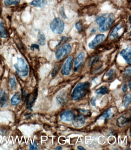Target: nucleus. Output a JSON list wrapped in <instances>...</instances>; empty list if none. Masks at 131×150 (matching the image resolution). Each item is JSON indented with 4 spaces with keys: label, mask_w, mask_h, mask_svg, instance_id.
<instances>
[{
    "label": "nucleus",
    "mask_w": 131,
    "mask_h": 150,
    "mask_svg": "<svg viewBox=\"0 0 131 150\" xmlns=\"http://www.w3.org/2000/svg\"><path fill=\"white\" fill-rule=\"evenodd\" d=\"M115 20V16L112 13H106L99 16L96 19L99 25V30L101 32L109 30Z\"/></svg>",
    "instance_id": "f257e3e1"
},
{
    "label": "nucleus",
    "mask_w": 131,
    "mask_h": 150,
    "mask_svg": "<svg viewBox=\"0 0 131 150\" xmlns=\"http://www.w3.org/2000/svg\"><path fill=\"white\" fill-rule=\"evenodd\" d=\"M90 87V84L88 82L77 84L72 91V97L74 100L77 101L84 97L88 93Z\"/></svg>",
    "instance_id": "f03ea898"
},
{
    "label": "nucleus",
    "mask_w": 131,
    "mask_h": 150,
    "mask_svg": "<svg viewBox=\"0 0 131 150\" xmlns=\"http://www.w3.org/2000/svg\"><path fill=\"white\" fill-rule=\"evenodd\" d=\"M17 74L22 77L27 76L29 73L27 64L22 58H18V62L14 65Z\"/></svg>",
    "instance_id": "7ed1b4c3"
},
{
    "label": "nucleus",
    "mask_w": 131,
    "mask_h": 150,
    "mask_svg": "<svg viewBox=\"0 0 131 150\" xmlns=\"http://www.w3.org/2000/svg\"><path fill=\"white\" fill-rule=\"evenodd\" d=\"M50 27L54 33L61 34L64 31V23L60 18H55L50 23Z\"/></svg>",
    "instance_id": "20e7f679"
},
{
    "label": "nucleus",
    "mask_w": 131,
    "mask_h": 150,
    "mask_svg": "<svg viewBox=\"0 0 131 150\" xmlns=\"http://www.w3.org/2000/svg\"><path fill=\"white\" fill-rule=\"evenodd\" d=\"M38 96V89H36L31 93L28 94H24L23 95L24 99L25 100V102L27 108V109L32 110L33 106L34 104L35 101Z\"/></svg>",
    "instance_id": "39448f33"
},
{
    "label": "nucleus",
    "mask_w": 131,
    "mask_h": 150,
    "mask_svg": "<svg viewBox=\"0 0 131 150\" xmlns=\"http://www.w3.org/2000/svg\"><path fill=\"white\" fill-rule=\"evenodd\" d=\"M71 47L69 44H65L56 51L55 57L58 60H62L71 52Z\"/></svg>",
    "instance_id": "423d86ee"
},
{
    "label": "nucleus",
    "mask_w": 131,
    "mask_h": 150,
    "mask_svg": "<svg viewBox=\"0 0 131 150\" xmlns=\"http://www.w3.org/2000/svg\"><path fill=\"white\" fill-rule=\"evenodd\" d=\"M105 39V36L103 34H99L97 35L94 39L90 42L88 46L90 49H94L102 43Z\"/></svg>",
    "instance_id": "0eeeda50"
},
{
    "label": "nucleus",
    "mask_w": 131,
    "mask_h": 150,
    "mask_svg": "<svg viewBox=\"0 0 131 150\" xmlns=\"http://www.w3.org/2000/svg\"><path fill=\"white\" fill-rule=\"evenodd\" d=\"M73 59L72 57H69L64 63L61 70L62 74L63 75H68L70 74Z\"/></svg>",
    "instance_id": "6e6552de"
},
{
    "label": "nucleus",
    "mask_w": 131,
    "mask_h": 150,
    "mask_svg": "<svg viewBox=\"0 0 131 150\" xmlns=\"http://www.w3.org/2000/svg\"><path fill=\"white\" fill-rule=\"evenodd\" d=\"M130 122V116H128L127 115H123L118 119L116 124L118 127H123L128 125Z\"/></svg>",
    "instance_id": "1a4fd4ad"
},
{
    "label": "nucleus",
    "mask_w": 131,
    "mask_h": 150,
    "mask_svg": "<svg viewBox=\"0 0 131 150\" xmlns=\"http://www.w3.org/2000/svg\"><path fill=\"white\" fill-rule=\"evenodd\" d=\"M85 123V118L83 115L77 116L73 120L72 125L76 128L82 127Z\"/></svg>",
    "instance_id": "9d476101"
},
{
    "label": "nucleus",
    "mask_w": 131,
    "mask_h": 150,
    "mask_svg": "<svg viewBox=\"0 0 131 150\" xmlns=\"http://www.w3.org/2000/svg\"><path fill=\"white\" fill-rule=\"evenodd\" d=\"M85 58V54L83 53H81L78 54L75 59L74 64V70L75 72L77 71L81 67Z\"/></svg>",
    "instance_id": "9b49d317"
},
{
    "label": "nucleus",
    "mask_w": 131,
    "mask_h": 150,
    "mask_svg": "<svg viewBox=\"0 0 131 150\" xmlns=\"http://www.w3.org/2000/svg\"><path fill=\"white\" fill-rule=\"evenodd\" d=\"M74 118V114L71 110H67L63 112L60 115V119L64 122H70Z\"/></svg>",
    "instance_id": "f8f14e48"
},
{
    "label": "nucleus",
    "mask_w": 131,
    "mask_h": 150,
    "mask_svg": "<svg viewBox=\"0 0 131 150\" xmlns=\"http://www.w3.org/2000/svg\"><path fill=\"white\" fill-rule=\"evenodd\" d=\"M120 54L125 60L128 64H130L131 63V49L128 47L125 50H123L121 51Z\"/></svg>",
    "instance_id": "ddd939ff"
},
{
    "label": "nucleus",
    "mask_w": 131,
    "mask_h": 150,
    "mask_svg": "<svg viewBox=\"0 0 131 150\" xmlns=\"http://www.w3.org/2000/svg\"><path fill=\"white\" fill-rule=\"evenodd\" d=\"M123 24L122 23H120L118 24L116 27L112 30L110 35V38L111 40H113L116 38L118 37L119 35V31L123 28Z\"/></svg>",
    "instance_id": "4468645a"
},
{
    "label": "nucleus",
    "mask_w": 131,
    "mask_h": 150,
    "mask_svg": "<svg viewBox=\"0 0 131 150\" xmlns=\"http://www.w3.org/2000/svg\"><path fill=\"white\" fill-rule=\"evenodd\" d=\"M8 94L4 90H2L0 92V105L2 107H6L8 105Z\"/></svg>",
    "instance_id": "2eb2a0df"
},
{
    "label": "nucleus",
    "mask_w": 131,
    "mask_h": 150,
    "mask_svg": "<svg viewBox=\"0 0 131 150\" xmlns=\"http://www.w3.org/2000/svg\"><path fill=\"white\" fill-rule=\"evenodd\" d=\"M21 101V95L19 92H17L11 99V103L12 105L16 106L20 103Z\"/></svg>",
    "instance_id": "dca6fc26"
},
{
    "label": "nucleus",
    "mask_w": 131,
    "mask_h": 150,
    "mask_svg": "<svg viewBox=\"0 0 131 150\" xmlns=\"http://www.w3.org/2000/svg\"><path fill=\"white\" fill-rule=\"evenodd\" d=\"M47 0H35L32 1L30 4L35 7L43 8L47 4Z\"/></svg>",
    "instance_id": "f3484780"
},
{
    "label": "nucleus",
    "mask_w": 131,
    "mask_h": 150,
    "mask_svg": "<svg viewBox=\"0 0 131 150\" xmlns=\"http://www.w3.org/2000/svg\"><path fill=\"white\" fill-rule=\"evenodd\" d=\"M38 41L40 45L43 46L46 44V37L42 32H39L38 35Z\"/></svg>",
    "instance_id": "a211bd4d"
},
{
    "label": "nucleus",
    "mask_w": 131,
    "mask_h": 150,
    "mask_svg": "<svg viewBox=\"0 0 131 150\" xmlns=\"http://www.w3.org/2000/svg\"><path fill=\"white\" fill-rule=\"evenodd\" d=\"M97 95H105L108 93L107 88L105 86H102L95 91Z\"/></svg>",
    "instance_id": "6ab92c4d"
},
{
    "label": "nucleus",
    "mask_w": 131,
    "mask_h": 150,
    "mask_svg": "<svg viewBox=\"0 0 131 150\" xmlns=\"http://www.w3.org/2000/svg\"><path fill=\"white\" fill-rule=\"evenodd\" d=\"M131 101V95L130 93H128L126 95L125 97L124 106L125 108H127L130 105Z\"/></svg>",
    "instance_id": "aec40b11"
},
{
    "label": "nucleus",
    "mask_w": 131,
    "mask_h": 150,
    "mask_svg": "<svg viewBox=\"0 0 131 150\" xmlns=\"http://www.w3.org/2000/svg\"><path fill=\"white\" fill-rule=\"evenodd\" d=\"M9 84L10 85L11 89L12 91L15 90L17 87V82L15 77L14 76L11 77L10 80Z\"/></svg>",
    "instance_id": "412c9836"
},
{
    "label": "nucleus",
    "mask_w": 131,
    "mask_h": 150,
    "mask_svg": "<svg viewBox=\"0 0 131 150\" xmlns=\"http://www.w3.org/2000/svg\"><path fill=\"white\" fill-rule=\"evenodd\" d=\"M113 115V112L111 109H108L102 115V117L105 119H109L112 117Z\"/></svg>",
    "instance_id": "4be33fe9"
},
{
    "label": "nucleus",
    "mask_w": 131,
    "mask_h": 150,
    "mask_svg": "<svg viewBox=\"0 0 131 150\" xmlns=\"http://www.w3.org/2000/svg\"><path fill=\"white\" fill-rule=\"evenodd\" d=\"M20 1V0H4V3L6 6L15 5L19 4Z\"/></svg>",
    "instance_id": "5701e85b"
},
{
    "label": "nucleus",
    "mask_w": 131,
    "mask_h": 150,
    "mask_svg": "<svg viewBox=\"0 0 131 150\" xmlns=\"http://www.w3.org/2000/svg\"><path fill=\"white\" fill-rule=\"evenodd\" d=\"M0 34H1V37L4 38H7V34L5 30L3 23L1 21H0Z\"/></svg>",
    "instance_id": "b1692460"
},
{
    "label": "nucleus",
    "mask_w": 131,
    "mask_h": 150,
    "mask_svg": "<svg viewBox=\"0 0 131 150\" xmlns=\"http://www.w3.org/2000/svg\"><path fill=\"white\" fill-rule=\"evenodd\" d=\"M116 71L114 69H111L109 70L106 74V76H107L109 80H111L115 76Z\"/></svg>",
    "instance_id": "393cba45"
},
{
    "label": "nucleus",
    "mask_w": 131,
    "mask_h": 150,
    "mask_svg": "<svg viewBox=\"0 0 131 150\" xmlns=\"http://www.w3.org/2000/svg\"><path fill=\"white\" fill-rule=\"evenodd\" d=\"M99 58H100V57L99 56H95V57H92L89 62L90 65H94L97 63L98 61L99 60Z\"/></svg>",
    "instance_id": "a878e982"
},
{
    "label": "nucleus",
    "mask_w": 131,
    "mask_h": 150,
    "mask_svg": "<svg viewBox=\"0 0 131 150\" xmlns=\"http://www.w3.org/2000/svg\"><path fill=\"white\" fill-rule=\"evenodd\" d=\"M76 28L77 30H78L79 32H81L83 30V25L82 22L81 21H78L76 24Z\"/></svg>",
    "instance_id": "bb28decb"
},
{
    "label": "nucleus",
    "mask_w": 131,
    "mask_h": 150,
    "mask_svg": "<svg viewBox=\"0 0 131 150\" xmlns=\"http://www.w3.org/2000/svg\"><path fill=\"white\" fill-rule=\"evenodd\" d=\"M59 12H60V14L61 16L62 17V18L64 19H67V17L66 14H65V11L63 7H61L59 9Z\"/></svg>",
    "instance_id": "cd10ccee"
},
{
    "label": "nucleus",
    "mask_w": 131,
    "mask_h": 150,
    "mask_svg": "<svg viewBox=\"0 0 131 150\" xmlns=\"http://www.w3.org/2000/svg\"><path fill=\"white\" fill-rule=\"evenodd\" d=\"M30 150H36L38 149V146L37 145V143L34 142V143L33 144H32L31 143L29 145Z\"/></svg>",
    "instance_id": "c85d7f7f"
},
{
    "label": "nucleus",
    "mask_w": 131,
    "mask_h": 150,
    "mask_svg": "<svg viewBox=\"0 0 131 150\" xmlns=\"http://www.w3.org/2000/svg\"><path fill=\"white\" fill-rule=\"evenodd\" d=\"M59 69V67L58 66H56L53 69L52 71L51 75L52 77H54L57 75Z\"/></svg>",
    "instance_id": "c756f323"
},
{
    "label": "nucleus",
    "mask_w": 131,
    "mask_h": 150,
    "mask_svg": "<svg viewBox=\"0 0 131 150\" xmlns=\"http://www.w3.org/2000/svg\"><path fill=\"white\" fill-rule=\"evenodd\" d=\"M96 102V99L95 97H92L90 100V103L93 106H95Z\"/></svg>",
    "instance_id": "7c9ffc66"
},
{
    "label": "nucleus",
    "mask_w": 131,
    "mask_h": 150,
    "mask_svg": "<svg viewBox=\"0 0 131 150\" xmlns=\"http://www.w3.org/2000/svg\"><path fill=\"white\" fill-rule=\"evenodd\" d=\"M35 48L39 50V46L38 45L36 44H33L32 45L31 47V50L33 51Z\"/></svg>",
    "instance_id": "2f4dec72"
},
{
    "label": "nucleus",
    "mask_w": 131,
    "mask_h": 150,
    "mask_svg": "<svg viewBox=\"0 0 131 150\" xmlns=\"http://www.w3.org/2000/svg\"><path fill=\"white\" fill-rule=\"evenodd\" d=\"M125 73L126 75L127 76H130L131 75V67H129V68H128L125 71Z\"/></svg>",
    "instance_id": "473e14b6"
},
{
    "label": "nucleus",
    "mask_w": 131,
    "mask_h": 150,
    "mask_svg": "<svg viewBox=\"0 0 131 150\" xmlns=\"http://www.w3.org/2000/svg\"><path fill=\"white\" fill-rule=\"evenodd\" d=\"M127 85L126 83H124L122 86V90L124 92H125L127 91Z\"/></svg>",
    "instance_id": "72a5a7b5"
},
{
    "label": "nucleus",
    "mask_w": 131,
    "mask_h": 150,
    "mask_svg": "<svg viewBox=\"0 0 131 150\" xmlns=\"http://www.w3.org/2000/svg\"><path fill=\"white\" fill-rule=\"evenodd\" d=\"M77 148L78 149L80 150H85V149L84 148V147H82V146H78Z\"/></svg>",
    "instance_id": "f704fd0d"
},
{
    "label": "nucleus",
    "mask_w": 131,
    "mask_h": 150,
    "mask_svg": "<svg viewBox=\"0 0 131 150\" xmlns=\"http://www.w3.org/2000/svg\"><path fill=\"white\" fill-rule=\"evenodd\" d=\"M62 147L61 146H59V147H57V148L55 149L54 150H62Z\"/></svg>",
    "instance_id": "c9c22d12"
},
{
    "label": "nucleus",
    "mask_w": 131,
    "mask_h": 150,
    "mask_svg": "<svg viewBox=\"0 0 131 150\" xmlns=\"http://www.w3.org/2000/svg\"><path fill=\"white\" fill-rule=\"evenodd\" d=\"M128 85H129L130 89H131V81H129V83H128Z\"/></svg>",
    "instance_id": "e433bc0d"
},
{
    "label": "nucleus",
    "mask_w": 131,
    "mask_h": 150,
    "mask_svg": "<svg viewBox=\"0 0 131 150\" xmlns=\"http://www.w3.org/2000/svg\"><path fill=\"white\" fill-rule=\"evenodd\" d=\"M95 32V30H94V29H93V30H92L91 33H94Z\"/></svg>",
    "instance_id": "4c0bfd02"
},
{
    "label": "nucleus",
    "mask_w": 131,
    "mask_h": 150,
    "mask_svg": "<svg viewBox=\"0 0 131 150\" xmlns=\"http://www.w3.org/2000/svg\"><path fill=\"white\" fill-rule=\"evenodd\" d=\"M114 150H118V149H114Z\"/></svg>",
    "instance_id": "58836bf2"
},
{
    "label": "nucleus",
    "mask_w": 131,
    "mask_h": 150,
    "mask_svg": "<svg viewBox=\"0 0 131 150\" xmlns=\"http://www.w3.org/2000/svg\"><path fill=\"white\" fill-rule=\"evenodd\" d=\"M0 144H1V143H0Z\"/></svg>",
    "instance_id": "ea45409f"
}]
</instances>
